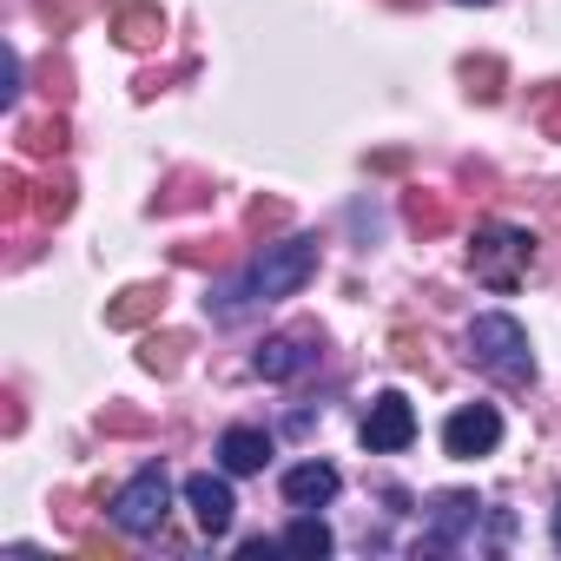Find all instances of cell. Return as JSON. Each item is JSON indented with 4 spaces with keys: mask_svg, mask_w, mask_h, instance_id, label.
Masks as SVG:
<instances>
[{
    "mask_svg": "<svg viewBox=\"0 0 561 561\" xmlns=\"http://www.w3.org/2000/svg\"><path fill=\"white\" fill-rule=\"evenodd\" d=\"M476 522H482V502L462 495V489H449V495H436V508H430L423 548H430V554H449V548H462V535H476Z\"/></svg>",
    "mask_w": 561,
    "mask_h": 561,
    "instance_id": "52a82bcc",
    "label": "cell"
},
{
    "mask_svg": "<svg viewBox=\"0 0 561 561\" xmlns=\"http://www.w3.org/2000/svg\"><path fill=\"white\" fill-rule=\"evenodd\" d=\"M502 443V416H495V403H462L449 423H443V449L456 456V462H476V456H489Z\"/></svg>",
    "mask_w": 561,
    "mask_h": 561,
    "instance_id": "8992f818",
    "label": "cell"
},
{
    "mask_svg": "<svg viewBox=\"0 0 561 561\" xmlns=\"http://www.w3.org/2000/svg\"><path fill=\"white\" fill-rule=\"evenodd\" d=\"M318 337L311 331H291V337H264V351H257V377H271V383H285V377H298L318 351H311Z\"/></svg>",
    "mask_w": 561,
    "mask_h": 561,
    "instance_id": "9c48e42d",
    "label": "cell"
},
{
    "mask_svg": "<svg viewBox=\"0 0 561 561\" xmlns=\"http://www.w3.org/2000/svg\"><path fill=\"white\" fill-rule=\"evenodd\" d=\"M469 264H476V277H482L489 291H515L522 271L535 264V238L515 231V225H482L476 244H469Z\"/></svg>",
    "mask_w": 561,
    "mask_h": 561,
    "instance_id": "3957f363",
    "label": "cell"
},
{
    "mask_svg": "<svg viewBox=\"0 0 561 561\" xmlns=\"http://www.w3.org/2000/svg\"><path fill=\"white\" fill-rule=\"evenodd\" d=\"M462 8H482V0H462Z\"/></svg>",
    "mask_w": 561,
    "mask_h": 561,
    "instance_id": "e0dca14e",
    "label": "cell"
},
{
    "mask_svg": "<svg viewBox=\"0 0 561 561\" xmlns=\"http://www.w3.org/2000/svg\"><path fill=\"white\" fill-rule=\"evenodd\" d=\"M318 277V238H285V244H264L257 257H251V271L238 277V285L225 291V318H238L244 305H277V298H291V291H305Z\"/></svg>",
    "mask_w": 561,
    "mask_h": 561,
    "instance_id": "6da1fadb",
    "label": "cell"
},
{
    "mask_svg": "<svg viewBox=\"0 0 561 561\" xmlns=\"http://www.w3.org/2000/svg\"><path fill=\"white\" fill-rule=\"evenodd\" d=\"M285 548H291V554H331V528H324L318 515H298V522L285 528Z\"/></svg>",
    "mask_w": 561,
    "mask_h": 561,
    "instance_id": "4fadbf2b",
    "label": "cell"
},
{
    "mask_svg": "<svg viewBox=\"0 0 561 561\" xmlns=\"http://www.w3.org/2000/svg\"><path fill=\"white\" fill-rule=\"evenodd\" d=\"M185 508H192V522H198L205 535H231L238 495H231L225 476H192V482H185Z\"/></svg>",
    "mask_w": 561,
    "mask_h": 561,
    "instance_id": "ba28073f",
    "label": "cell"
},
{
    "mask_svg": "<svg viewBox=\"0 0 561 561\" xmlns=\"http://www.w3.org/2000/svg\"><path fill=\"white\" fill-rule=\"evenodd\" d=\"M337 489H344V476H337L331 462H298V469H285V502H291V508H324Z\"/></svg>",
    "mask_w": 561,
    "mask_h": 561,
    "instance_id": "30bf717a",
    "label": "cell"
},
{
    "mask_svg": "<svg viewBox=\"0 0 561 561\" xmlns=\"http://www.w3.org/2000/svg\"><path fill=\"white\" fill-rule=\"evenodd\" d=\"M159 305H165L159 285H133V291H119V305H106V324H113V331H133V324H146Z\"/></svg>",
    "mask_w": 561,
    "mask_h": 561,
    "instance_id": "7c38bea8",
    "label": "cell"
},
{
    "mask_svg": "<svg viewBox=\"0 0 561 561\" xmlns=\"http://www.w3.org/2000/svg\"><path fill=\"white\" fill-rule=\"evenodd\" d=\"M159 41V14L152 8H126L119 14V47H152Z\"/></svg>",
    "mask_w": 561,
    "mask_h": 561,
    "instance_id": "5bb4252c",
    "label": "cell"
},
{
    "mask_svg": "<svg viewBox=\"0 0 561 561\" xmlns=\"http://www.w3.org/2000/svg\"><path fill=\"white\" fill-rule=\"evenodd\" d=\"M165 508H172V482H165V469H139V476L113 495V522H119L126 535H159Z\"/></svg>",
    "mask_w": 561,
    "mask_h": 561,
    "instance_id": "277c9868",
    "label": "cell"
},
{
    "mask_svg": "<svg viewBox=\"0 0 561 561\" xmlns=\"http://www.w3.org/2000/svg\"><path fill=\"white\" fill-rule=\"evenodd\" d=\"M469 357H476L489 377H502V383H528V377H535L528 331H522L508 311H489V318H476V324H469Z\"/></svg>",
    "mask_w": 561,
    "mask_h": 561,
    "instance_id": "7a4b0ae2",
    "label": "cell"
},
{
    "mask_svg": "<svg viewBox=\"0 0 561 561\" xmlns=\"http://www.w3.org/2000/svg\"><path fill=\"white\" fill-rule=\"evenodd\" d=\"M218 462H225V476H257L264 462H271V436L264 430H225L218 436Z\"/></svg>",
    "mask_w": 561,
    "mask_h": 561,
    "instance_id": "8fae6325",
    "label": "cell"
},
{
    "mask_svg": "<svg viewBox=\"0 0 561 561\" xmlns=\"http://www.w3.org/2000/svg\"><path fill=\"white\" fill-rule=\"evenodd\" d=\"M548 535H554V548H561V508H554V528H548Z\"/></svg>",
    "mask_w": 561,
    "mask_h": 561,
    "instance_id": "2e32d148",
    "label": "cell"
},
{
    "mask_svg": "<svg viewBox=\"0 0 561 561\" xmlns=\"http://www.w3.org/2000/svg\"><path fill=\"white\" fill-rule=\"evenodd\" d=\"M172 351H179V344H172V337H165V344H159V337H152V344H146V351H139V364H146V370H172V364H179V357H172Z\"/></svg>",
    "mask_w": 561,
    "mask_h": 561,
    "instance_id": "9a60e30c",
    "label": "cell"
},
{
    "mask_svg": "<svg viewBox=\"0 0 561 561\" xmlns=\"http://www.w3.org/2000/svg\"><path fill=\"white\" fill-rule=\"evenodd\" d=\"M410 443H416V410H410L403 390H383V397L370 403V416H364V449L397 456V449H410Z\"/></svg>",
    "mask_w": 561,
    "mask_h": 561,
    "instance_id": "5b68a950",
    "label": "cell"
}]
</instances>
